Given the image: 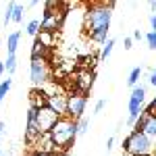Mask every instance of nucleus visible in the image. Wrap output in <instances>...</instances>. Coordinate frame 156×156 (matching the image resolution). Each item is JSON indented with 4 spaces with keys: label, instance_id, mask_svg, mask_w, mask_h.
<instances>
[{
    "label": "nucleus",
    "instance_id": "nucleus-1",
    "mask_svg": "<svg viewBox=\"0 0 156 156\" xmlns=\"http://www.w3.org/2000/svg\"><path fill=\"white\" fill-rule=\"evenodd\" d=\"M48 135H50V140L54 142V146H56V152L67 150L75 142V137H77V121L69 119V117H60L56 121V125L50 129Z\"/></svg>",
    "mask_w": 156,
    "mask_h": 156
},
{
    "label": "nucleus",
    "instance_id": "nucleus-2",
    "mask_svg": "<svg viewBox=\"0 0 156 156\" xmlns=\"http://www.w3.org/2000/svg\"><path fill=\"white\" fill-rule=\"evenodd\" d=\"M110 19H112V11L108 9L106 2H92L85 11V29L94 31V29L110 27Z\"/></svg>",
    "mask_w": 156,
    "mask_h": 156
},
{
    "label": "nucleus",
    "instance_id": "nucleus-3",
    "mask_svg": "<svg viewBox=\"0 0 156 156\" xmlns=\"http://www.w3.org/2000/svg\"><path fill=\"white\" fill-rule=\"evenodd\" d=\"M152 140L142 131H131L125 140H123V152L125 154H131V156H146V154H152Z\"/></svg>",
    "mask_w": 156,
    "mask_h": 156
},
{
    "label": "nucleus",
    "instance_id": "nucleus-4",
    "mask_svg": "<svg viewBox=\"0 0 156 156\" xmlns=\"http://www.w3.org/2000/svg\"><path fill=\"white\" fill-rule=\"evenodd\" d=\"M29 79L36 87H44V85L50 83V67L46 58H31V65H29Z\"/></svg>",
    "mask_w": 156,
    "mask_h": 156
},
{
    "label": "nucleus",
    "instance_id": "nucleus-5",
    "mask_svg": "<svg viewBox=\"0 0 156 156\" xmlns=\"http://www.w3.org/2000/svg\"><path fill=\"white\" fill-rule=\"evenodd\" d=\"M144 100H146V87L144 85H135L129 96V117H127V123L129 125H135L140 115L144 112Z\"/></svg>",
    "mask_w": 156,
    "mask_h": 156
},
{
    "label": "nucleus",
    "instance_id": "nucleus-6",
    "mask_svg": "<svg viewBox=\"0 0 156 156\" xmlns=\"http://www.w3.org/2000/svg\"><path fill=\"white\" fill-rule=\"evenodd\" d=\"M85 106H87V96L85 94H79V92H71L67 96V117L73 121H79L85 112Z\"/></svg>",
    "mask_w": 156,
    "mask_h": 156
},
{
    "label": "nucleus",
    "instance_id": "nucleus-7",
    "mask_svg": "<svg viewBox=\"0 0 156 156\" xmlns=\"http://www.w3.org/2000/svg\"><path fill=\"white\" fill-rule=\"evenodd\" d=\"M40 137H42V131L37 127V108L29 106V110H27V127H25V142L36 144Z\"/></svg>",
    "mask_w": 156,
    "mask_h": 156
},
{
    "label": "nucleus",
    "instance_id": "nucleus-8",
    "mask_svg": "<svg viewBox=\"0 0 156 156\" xmlns=\"http://www.w3.org/2000/svg\"><path fill=\"white\" fill-rule=\"evenodd\" d=\"M58 119H60V117L54 112V110H50L48 106L37 108V127H40L42 135H44V133H50V129L56 125V121H58Z\"/></svg>",
    "mask_w": 156,
    "mask_h": 156
},
{
    "label": "nucleus",
    "instance_id": "nucleus-9",
    "mask_svg": "<svg viewBox=\"0 0 156 156\" xmlns=\"http://www.w3.org/2000/svg\"><path fill=\"white\" fill-rule=\"evenodd\" d=\"M133 131L146 133L150 140H156V115H140L137 123L133 125Z\"/></svg>",
    "mask_w": 156,
    "mask_h": 156
},
{
    "label": "nucleus",
    "instance_id": "nucleus-10",
    "mask_svg": "<svg viewBox=\"0 0 156 156\" xmlns=\"http://www.w3.org/2000/svg\"><path fill=\"white\" fill-rule=\"evenodd\" d=\"M46 106L50 110H54L58 117H67V96L58 90L46 96Z\"/></svg>",
    "mask_w": 156,
    "mask_h": 156
},
{
    "label": "nucleus",
    "instance_id": "nucleus-11",
    "mask_svg": "<svg viewBox=\"0 0 156 156\" xmlns=\"http://www.w3.org/2000/svg\"><path fill=\"white\" fill-rule=\"evenodd\" d=\"M94 71L92 69H79V71L75 73V87H77V92L79 94H87L90 90H92V85H94Z\"/></svg>",
    "mask_w": 156,
    "mask_h": 156
},
{
    "label": "nucleus",
    "instance_id": "nucleus-12",
    "mask_svg": "<svg viewBox=\"0 0 156 156\" xmlns=\"http://www.w3.org/2000/svg\"><path fill=\"white\" fill-rule=\"evenodd\" d=\"M6 6H9V11H11V21L21 23V21H23V6H21L19 2H9Z\"/></svg>",
    "mask_w": 156,
    "mask_h": 156
},
{
    "label": "nucleus",
    "instance_id": "nucleus-13",
    "mask_svg": "<svg viewBox=\"0 0 156 156\" xmlns=\"http://www.w3.org/2000/svg\"><path fill=\"white\" fill-rule=\"evenodd\" d=\"M36 40L42 44V46H46L48 50L54 46V34H52V31H42V29H40V34L36 36Z\"/></svg>",
    "mask_w": 156,
    "mask_h": 156
},
{
    "label": "nucleus",
    "instance_id": "nucleus-14",
    "mask_svg": "<svg viewBox=\"0 0 156 156\" xmlns=\"http://www.w3.org/2000/svg\"><path fill=\"white\" fill-rule=\"evenodd\" d=\"M19 40H21V31H12L11 36L6 37V50H9V54H15V52H17Z\"/></svg>",
    "mask_w": 156,
    "mask_h": 156
},
{
    "label": "nucleus",
    "instance_id": "nucleus-15",
    "mask_svg": "<svg viewBox=\"0 0 156 156\" xmlns=\"http://www.w3.org/2000/svg\"><path fill=\"white\" fill-rule=\"evenodd\" d=\"M50 50L46 48V46H42L40 42H34V46H31V58H48Z\"/></svg>",
    "mask_w": 156,
    "mask_h": 156
},
{
    "label": "nucleus",
    "instance_id": "nucleus-16",
    "mask_svg": "<svg viewBox=\"0 0 156 156\" xmlns=\"http://www.w3.org/2000/svg\"><path fill=\"white\" fill-rule=\"evenodd\" d=\"M90 37L98 42V44H104L108 40V27H102V29H94V31H90Z\"/></svg>",
    "mask_w": 156,
    "mask_h": 156
},
{
    "label": "nucleus",
    "instance_id": "nucleus-17",
    "mask_svg": "<svg viewBox=\"0 0 156 156\" xmlns=\"http://www.w3.org/2000/svg\"><path fill=\"white\" fill-rule=\"evenodd\" d=\"M112 48H115V37H108L106 42L102 44V50H100V60H106L110 54H112Z\"/></svg>",
    "mask_w": 156,
    "mask_h": 156
},
{
    "label": "nucleus",
    "instance_id": "nucleus-18",
    "mask_svg": "<svg viewBox=\"0 0 156 156\" xmlns=\"http://www.w3.org/2000/svg\"><path fill=\"white\" fill-rule=\"evenodd\" d=\"M40 29H42V21H37V19L29 21V23H27V36H34V37H36L37 34H40Z\"/></svg>",
    "mask_w": 156,
    "mask_h": 156
},
{
    "label": "nucleus",
    "instance_id": "nucleus-19",
    "mask_svg": "<svg viewBox=\"0 0 156 156\" xmlns=\"http://www.w3.org/2000/svg\"><path fill=\"white\" fill-rule=\"evenodd\" d=\"M140 77H142V67H135V69H131V73H129L127 83L135 87V85H137V81H140Z\"/></svg>",
    "mask_w": 156,
    "mask_h": 156
},
{
    "label": "nucleus",
    "instance_id": "nucleus-20",
    "mask_svg": "<svg viewBox=\"0 0 156 156\" xmlns=\"http://www.w3.org/2000/svg\"><path fill=\"white\" fill-rule=\"evenodd\" d=\"M4 67H6V73H15V69H17V54H9L6 60H4Z\"/></svg>",
    "mask_w": 156,
    "mask_h": 156
},
{
    "label": "nucleus",
    "instance_id": "nucleus-21",
    "mask_svg": "<svg viewBox=\"0 0 156 156\" xmlns=\"http://www.w3.org/2000/svg\"><path fill=\"white\" fill-rule=\"evenodd\" d=\"M87 129H90V119L81 117V119L77 121V135H83V133H87Z\"/></svg>",
    "mask_w": 156,
    "mask_h": 156
},
{
    "label": "nucleus",
    "instance_id": "nucleus-22",
    "mask_svg": "<svg viewBox=\"0 0 156 156\" xmlns=\"http://www.w3.org/2000/svg\"><path fill=\"white\" fill-rule=\"evenodd\" d=\"M11 85H12V79H4V81L0 83V104H2V100L6 98L9 90H11Z\"/></svg>",
    "mask_w": 156,
    "mask_h": 156
},
{
    "label": "nucleus",
    "instance_id": "nucleus-23",
    "mask_svg": "<svg viewBox=\"0 0 156 156\" xmlns=\"http://www.w3.org/2000/svg\"><path fill=\"white\" fill-rule=\"evenodd\" d=\"M146 42H148V48L150 50H156V31L146 34Z\"/></svg>",
    "mask_w": 156,
    "mask_h": 156
},
{
    "label": "nucleus",
    "instance_id": "nucleus-24",
    "mask_svg": "<svg viewBox=\"0 0 156 156\" xmlns=\"http://www.w3.org/2000/svg\"><path fill=\"white\" fill-rule=\"evenodd\" d=\"M144 115H156V96L152 98V102L144 108Z\"/></svg>",
    "mask_w": 156,
    "mask_h": 156
},
{
    "label": "nucleus",
    "instance_id": "nucleus-25",
    "mask_svg": "<svg viewBox=\"0 0 156 156\" xmlns=\"http://www.w3.org/2000/svg\"><path fill=\"white\" fill-rule=\"evenodd\" d=\"M123 48H125V50H131L133 48V37H125V40H123Z\"/></svg>",
    "mask_w": 156,
    "mask_h": 156
},
{
    "label": "nucleus",
    "instance_id": "nucleus-26",
    "mask_svg": "<svg viewBox=\"0 0 156 156\" xmlns=\"http://www.w3.org/2000/svg\"><path fill=\"white\" fill-rule=\"evenodd\" d=\"M148 79H150V85H154V87H156V69L150 71V77H148Z\"/></svg>",
    "mask_w": 156,
    "mask_h": 156
},
{
    "label": "nucleus",
    "instance_id": "nucleus-27",
    "mask_svg": "<svg viewBox=\"0 0 156 156\" xmlns=\"http://www.w3.org/2000/svg\"><path fill=\"white\" fill-rule=\"evenodd\" d=\"M102 108H104V100H98V102H96V106H94V112L98 115V112H100Z\"/></svg>",
    "mask_w": 156,
    "mask_h": 156
},
{
    "label": "nucleus",
    "instance_id": "nucleus-28",
    "mask_svg": "<svg viewBox=\"0 0 156 156\" xmlns=\"http://www.w3.org/2000/svg\"><path fill=\"white\" fill-rule=\"evenodd\" d=\"M150 27H152V31H156V15L150 17Z\"/></svg>",
    "mask_w": 156,
    "mask_h": 156
},
{
    "label": "nucleus",
    "instance_id": "nucleus-29",
    "mask_svg": "<svg viewBox=\"0 0 156 156\" xmlns=\"http://www.w3.org/2000/svg\"><path fill=\"white\" fill-rule=\"evenodd\" d=\"M142 31H140V29H135V31H133V40H142Z\"/></svg>",
    "mask_w": 156,
    "mask_h": 156
},
{
    "label": "nucleus",
    "instance_id": "nucleus-30",
    "mask_svg": "<svg viewBox=\"0 0 156 156\" xmlns=\"http://www.w3.org/2000/svg\"><path fill=\"white\" fill-rule=\"evenodd\" d=\"M31 156H54V154H48V152H37V150H36Z\"/></svg>",
    "mask_w": 156,
    "mask_h": 156
},
{
    "label": "nucleus",
    "instance_id": "nucleus-31",
    "mask_svg": "<svg viewBox=\"0 0 156 156\" xmlns=\"http://www.w3.org/2000/svg\"><path fill=\"white\" fill-rule=\"evenodd\" d=\"M4 71H6V67H4V60H0V77L4 75Z\"/></svg>",
    "mask_w": 156,
    "mask_h": 156
},
{
    "label": "nucleus",
    "instance_id": "nucleus-32",
    "mask_svg": "<svg viewBox=\"0 0 156 156\" xmlns=\"http://www.w3.org/2000/svg\"><path fill=\"white\" fill-rule=\"evenodd\" d=\"M112 146H115V137H110V140H108V142H106V148H108V150H110Z\"/></svg>",
    "mask_w": 156,
    "mask_h": 156
},
{
    "label": "nucleus",
    "instance_id": "nucleus-33",
    "mask_svg": "<svg viewBox=\"0 0 156 156\" xmlns=\"http://www.w3.org/2000/svg\"><path fill=\"white\" fill-rule=\"evenodd\" d=\"M4 129H6V125H4V123H2V121H0V137H2V135H4Z\"/></svg>",
    "mask_w": 156,
    "mask_h": 156
},
{
    "label": "nucleus",
    "instance_id": "nucleus-34",
    "mask_svg": "<svg viewBox=\"0 0 156 156\" xmlns=\"http://www.w3.org/2000/svg\"><path fill=\"white\" fill-rule=\"evenodd\" d=\"M150 9H152V11H154V15H156V0H152V2H150Z\"/></svg>",
    "mask_w": 156,
    "mask_h": 156
},
{
    "label": "nucleus",
    "instance_id": "nucleus-35",
    "mask_svg": "<svg viewBox=\"0 0 156 156\" xmlns=\"http://www.w3.org/2000/svg\"><path fill=\"white\" fill-rule=\"evenodd\" d=\"M121 156H131V154H125V152H123V154H121Z\"/></svg>",
    "mask_w": 156,
    "mask_h": 156
},
{
    "label": "nucleus",
    "instance_id": "nucleus-36",
    "mask_svg": "<svg viewBox=\"0 0 156 156\" xmlns=\"http://www.w3.org/2000/svg\"><path fill=\"white\" fill-rule=\"evenodd\" d=\"M146 156H152V154H146Z\"/></svg>",
    "mask_w": 156,
    "mask_h": 156
},
{
    "label": "nucleus",
    "instance_id": "nucleus-37",
    "mask_svg": "<svg viewBox=\"0 0 156 156\" xmlns=\"http://www.w3.org/2000/svg\"><path fill=\"white\" fill-rule=\"evenodd\" d=\"M0 156H2V152H0Z\"/></svg>",
    "mask_w": 156,
    "mask_h": 156
},
{
    "label": "nucleus",
    "instance_id": "nucleus-38",
    "mask_svg": "<svg viewBox=\"0 0 156 156\" xmlns=\"http://www.w3.org/2000/svg\"><path fill=\"white\" fill-rule=\"evenodd\" d=\"M0 42H2V40H0Z\"/></svg>",
    "mask_w": 156,
    "mask_h": 156
}]
</instances>
